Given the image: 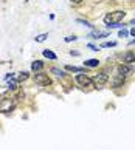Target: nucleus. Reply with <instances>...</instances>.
Wrapping results in <instances>:
<instances>
[{"mask_svg": "<svg viewBox=\"0 0 135 150\" xmlns=\"http://www.w3.org/2000/svg\"><path fill=\"white\" fill-rule=\"evenodd\" d=\"M107 81H109V76H107V73H104V71L93 76V84H96V85H103Z\"/></svg>", "mask_w": 135, "mask_h": 150, "instance_id": "423d86ee", "label": "nucleus"}, {"mask_svg": "<svg viewBox=\"0 0 135 150\" xmlns=\"http://www.w3.org/2000/svg\"><path fill=\"white\" fill-rule=\"evenodd\" d=\"M28 77H30V73H28V71H22V73H19V76H17V81L24 82V81L28 79Z\"/></svg>", "mask_w": 135, "mask_h": 150, "instance_id": "4468645a", "label": "nucleus"}, {"mask_svg": "<svg viewBox=\"0 0 135 150\" xmlns=\"http://www.w3.org/2000/svg\"><path fill=\"white\" fill-rule=\"evenodd\" d=\"M78 22H79V23H82V25H86V26H92L87 20H81V19H78Z\"/></svg>", "mask_w": 135, "mask_h": 150, "instance_id": "412c9836", "label": "nucleus"}, {"mask_svg": "<svg viewBox=\"0 0 135 150\" xmlns=\"http://www.w3.org/2000/svg\"><path fill=\"white\" fill-rule=\"evenodd\" d=\"M134 70H135V67L132 64H123L118 67V73L123 74V76H129V74H132L134 73Z\"/></svg>", "mask_w": 135, "mask_h": 150, "instance_id": "39448f33", "label": "nucleus"}, {"mask_svg": "<svg viewBox=\"0 0 135 150\" xmlns=\"http://www.w3.org/2000/svg\"><path fill=\"white\" fill-rule=\"evenodd\" d=\"M131 34H132V36H135V26H134V28L131 30Z\"/></svg>", "mask_w": 135, "mask_h": 150, "instance_id": "393cba45", "label": "nucleus"}, {"mask_svg": "<svg viewBox=\"0 0 135 150\" xmlns=\"http://www.w3.org/2000/svg\"><path fill=\"white\" fill-rule=\"evenodd\" d=\"M131 25H135V19H134V20L131 22Z\"/></svg>", "mask_w": 135, "mask_h": 150, "instance_id": "bb28decb", "label": "nucleus"}, {"mask_svg": "<svg viewBox=\"0 0 135 150\" xmlns=\"http://www.w3.org/2000/svg\"><path fill=\"white\" fill-rule=\"evenodd\" d=\"M123 62H124V64H132V62H135V54H134V53H126L124 56H123Z\"/></svg>", "mask_w": 135, "mask_h": 150, "instance_id": "9d476101", "label": "nucleus"}, {"mask_svg": "<svg viewBox=\"0 0 135 150\" xmlns=\"http://www.w3.org/2000/svg\"><path fill=\"white\" fill-rule=\"evenodd\" d=\"M89 48L92 50V51H98V47H95V45H92V43H89Z\"/></svg>", "mask_w": 135, "mask_h": 150, "instance_id": "4be33fe9", "label": "nucleus"}, {"mask_svg": "<svg viewBox=\"0 0 135 150\" xmlns=\"http://www.w3.org/2000/svg\"><path fill=\"white\" fill-rule=\"evenodd\" d=\"M34 82H36L37 85H41V87H47V85L51 84V79L48 77V74H45V73H42V71H39V73L34 74Z\"/></svg>", "mask_w": 135, "mask_h": 150, "instance_id": "7ed1b4c3", "label": "nucleus"}, {"mask_svg": "<svg viewBox=\"0 0 135 150\" xmlns=\"http://www.w3.org/2000/svg\"><path fill=\"white\" fill-rule=\"evenodd\" d=\"M84 64H86V67L95 68V67H98V65H99V60H98V59H89L87 62H84Z\"/></svg>", "mask_w": 135, "mask_h": 150, "instance_id": "f8f14e48", "label": "nucleus"}, {"mask_svg": "<svg viewBox=\"0 0 135 150\" xmlns=\"http://www.w3.org/2000/svg\"><path fill=\"white\" fill-rule=\"evenodd\" d=\"M89 37H92V39H101V37H109V33L107 31H93V33H90Z\"/></svg>", "mask_w": 135, "mask_h": 150, "instance_id": "6e6552de", "label": "nucleus"}, {"mask_svg": "<svg viewBox=\"0 0 135 150\" xmlns=\"http://www.w3.org/2000/svg\"><path fill=\"white\" fill-rule=\"evenodd\" d=\"M127 34H129L127 30H121L120 33H118V36H120V37H127Z\"/></svg>", "mask_w": 135, "mask_h": 150, "instance_id": "6ab92c4d", "label": "nucleus"}, {"mask_svg": "<svg viewBox=\"0 0 135 150\" xmlns=\"http://www.w3.org/2000/svg\"><path fill=\"white\" fill-rule=\"evenodd\" d=\"M14 107H16V104H14V101L11 98H3L2 101H0V112H2V113L13 112Z\"/></svg>", "mask_w": 135, "mask_h": 150, "instance_id": "f03ea898", "label": "nucleus"}, {"mask_svg": "<svg viewBox=\"0 0 135 150\" xmlns=\"http://www.w3.org/2000/svg\"><path fill=\"white\" fill-rule=\"evenodd\" d=\"M16 87H17V82H16V81H9V82H8V87H6V88H8V90H14Z\"/></svg>", "mask_w": 135, "mask_h": 150, "instance_id": "a211bd4d", "label": "nucleus"}, {"mask_svg": "<svg viewBox=\"0 0 135 150\" xmlns=\"http://www.w3.org/2000/svg\"><path fill=\"white\" fill-rule=\"evenodd\" d=\"M47 37H48V34H47V33H44V34H39V36H36V37H34V40L41 43V42H45V40H47Z\"/></svg>", "mask_w": 135, "mask_h": 150, "instance_id": "dca6fc26", "label": "nucleus"}, {"mask_svg": "<svg viewBox=\"0 0 135 150\" xmlns=\"http://www.w3.org/2000/svg\"><path fill=\"white\" fill-rule=\"evenodd\" d=\"M76 82L79 85H82V87H92L93 85V79H90L89 76H86V74H82V73H79V74H76Z\"/></svg>", "mask_w": 135, "mask_h": 150, "instance_id": "20e7f679", "label": "nucleus"}, {"mask_svg": "<svg viewBox=\"0 0 135 150\" xmlns=\"http://www.w3.org/2000/svg\"><path fill=\"white\" fill-rule=\"evenodd\" d=\"M134 43H135V40H131V42H129V45H134Z\"/></svg>", "mask_w": 135, "mask_h": 150, "instance_id": "a878e982", "label": "nucleus"}, {"mask_svg": "<svg viewBox=\"0 0 135 150\" xmlns=\"http://www.w3.org/2000/svg\"><path fill=\"white\" fill-rule=\"evenodd\" d=\"M42 54H44L45 57L51 59V60H56V59H58V56H56V54L51 51V50H44V51H42Z\"/></svg>", "mask_w": 135, "mask_h": 150, "instance_id": "9b49d317", "label": "nucleus"}, {"mask_svg": "<svg viewBox=\"0 0 135 150\" xmlns=\"http://www.w3.org/2000/svg\"><path fill=\"white\" fill-rule=\"evenodd\" d=\"M65 70L67 71H73V73H84V68H78V67H73V65H67Z\"/></svg>", "mask_w": 135, "mask_h": 150, "instance_id": "ddd939ff", "label": "nucleus"}, {"mask_svg": "<svg viewBox=\"0 0 135 150\" xmlns=\"http://www.w3.org/2000/svg\"><path fill=\"white\" fill-rule=\"evenodd\" d=\"M76 36H69V37H65V42H75L76 40Z\"/></svg>", "mask_w": 135, "mask_h": 150, "instance_id": "aec40b11", "label": "nucleus"}, {"mask_svg": "<svg viewBox=\"0 0 135 150\" xmlns=\"http://www.w3.org/2000/svg\"><path fill=\"white\" fill-rule=\"evenodd\" d=\"M42 68H44V62H42V60H34V62L31 64V70L34 71V73L42 71Z\"/></svg>", "mask_w": 135, "mask_h": 150, "instance_id": "1a4fd4ad", "label": "nucleus"}, {"mask_svg": "<svg viewBox=\"0 0 135 150\" xmlns=\"http://www.w3.org/2000/svg\"><path fill=\"white\" fill-rule=\"evenodd\" d=\"M124 81H126V76H123V74L118 73L114 79H112L110 84H112V87H114V88H116V87H121L123 84H124Z\"/></svg>", "mask_w": 135, "mask_h": 150, "instance_id": "0eeeda50", "label": "nucleus"}, {"mask_svg": "<svg viewBox=\"0 0 135 150\" xmlns=\"http://www.w3.org/2000/svg\"><path fill=\"white\" fill-rule=\"evenodd\" d=\"M110 47H116V42H115V40H110V42L101 43V48H110Z\"/></svg>", "mask_w": 135, "mask_h": 150, "instance_id": "f3484780", "label": "nucleus"}, {"mask_svg": "<svg viewBox=\"0 0 135 150\" xmlns=\"http://www.w3.org/2000/svg\"><path fill=\"white\" fill-rule=\"evenodd\" d=\"M124 17H126L124 11H114V13H109L104 17V23L106 25H115V23H120Z\"/></svg>", "mask_w": 135, "mask_h": 150, "instance_id": "f257e3e1", "label": "nucleus"}, {"mask_svg": "<svg viewBox=\"0 0 135 150\" xmlns=\"http://www.w3.org/2000/svg\"><path fill=\"white\" fill-rule=\"evenodd\" d=\"M51 73L56 74L58 77H64L65 76V71L64 70H59V68H51Z\"/></svg>", "mask_w": 135, "mask_h": 150, "instance_id": "2eb2a0df", "label": "nucleus"}, {"mask_svg": "<svg viewBox=\"0 0 135 150\" xmlns=\"http://www.w3.org/2000/svg\"><path fill=\"white\" fill-rule=\"evenodd\" d=\"M70 54H71V56H79V53H78V51H70Z\"/></svg>", "mask_w": 135, "mask_h": 150, "instance_id": "5701e85b", "label": "nucleus"}, {"mask_svg": "<svg viewBox=\"0 0 135 150\" xmlns=\"http://www.w3.org/2000/svg\"><path fill=\"white\" fill-rule=\"evenodd\" d=\"M70 2H71V3H81L82 0H70Z\"/></svg>", "mask_w": 135, "mask_h": 150, "instance_id": "b1692460", "label": "nucleus"}]
</instances>
